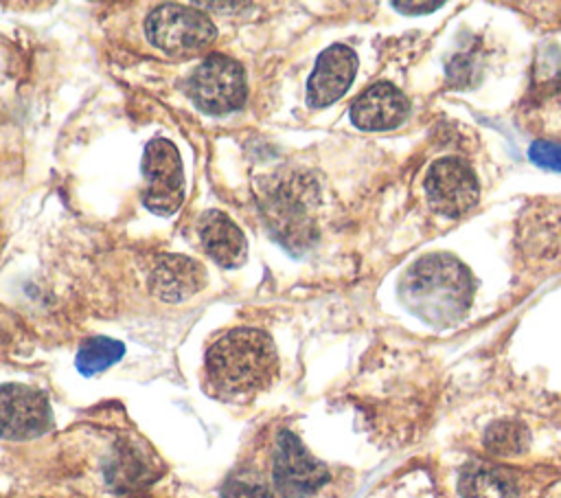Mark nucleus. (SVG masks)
<instances>
[{"label": "nucleus", "instance_id": "nucleus-17", "mask_svg": "<svg viewBox=\"0 0 561 498\" xmlns=\"http://www.w3.org/2000/svg\"><path fill=\"white\" fill-rule=\"evenodd\" d=\"M528 158L541 169L561 171V145L557 143H548V140L533 143L528 149Z\"/></svg>", "mask_w": 561, "mask_h": 498}, {"label": "nucleus", "instance_id": "nucleus-8", "mask_svg": "<svg viewBox=\"0 0 561 498\" xmlns=\"http://www.w3.org/2000/svg\"><path fill=\"white\" fill-rule=\"evenodd\" d=\"M425 191L434 211L447 217H460L469 213L480 197L476 173L467 162L458 158L436 160L430 167Z\"/></svg>", "mask_w": 561, "mask_h": 498}, {"label": "nucleus", "instance_id": "nucleus-5", "mask_svg": "<svg viewBox=\"0 0 561 498\" xmlns=\"http://www.w3.org/2000/svg\"><path fill=\"white\" fill-rule=\"evenodd\" d=\"M142 204L156 215H173L184 200V171L178 147L169 138H151L140 160Z\"/></svg>", "mask_w": 561, "mask_h": 498}, {"label": "nucleus", "instance_id": "nucleus-13", "mask_svg": "<svg viewBox=\"0 0 561 498\" xmlns=\"http://www.w3.org/2000/svg\"><path fill=\"white\" fill-rule=\"evenodd\" d=\"M460 494L462 498H515L517 489L508 474L495 467L473 465L460 478Z\"/></svg>", "mask_w": 561, "mask_h": 498}, {"label": "nucleus", "instance_id": "nucleus-6", "mask_svg": "<svg viewBox=\"0 0 561 498\" xmlns=\"http://www.w3.org/2000/svg\"><path fill=\"white\" fill-rule=\"evenodd\" d=\"M272 480L283 498H309L329 480V472L294 432L283 430L274 450Z\"/></svg>", "mask_w": 561, "mask_h": 498}, {"label": "nucleus", "instance_id": "nucleus-10", "mask_svg": "<svg viewBox=\"0 0 561 498\" xmlns=\"http://www.w3.org/2000/svg\"><path fill=\"white\" fill-rule=\"evenodd\" d=\"M410 103L405 94L388 81H379L366 88L351 105V121L366 132L392 129L408 116Z\"/></svg>", "mask_w": 561, "mask_h": 498}, {"label": "nucleus", "instance_id": "nucleus-2", "mask_svg": "<svg viewBox=\"0 0 561 498\" xmlns=\"http://www.w3.org/2000/svg\"><path fill=\"white\" fill-rule=\"evenodd\" d=\"M403 303L427 322L458 320L471 305L473 279L451 254L419 259L401 281Z\"/></svg>", "mask_w": 561, "mask_h": 498}, {"label": "nucleus", "instance_id": "nucleus-15", "mask_svg": "<svg viewBox=\"0 0 561 498\" xmlns=\"http://www.w3.org/2000/svg\"><path fill=\"white\" fill-rule=\"evenodd\" d=\"M530 434L517 421H495L484 432V445L497 456H517L528 448Z\"/></svg>", "mask_w": 561, "mask_h": 498}, {"label": "nucleus", "instance_id": "nucleus-18", "mask_svg": "<svg viewBox=\"0 0 561 498\" xmlns=\"http://www.w3.org/2000/svg\"><path fill=\"white\" fill-rule=\"evenodd\" d=\"M392 7L403 13H430L434 9H440L443 2L440 0H436V2H399L397 0V2H392Z\"/></svg>", "mask_w": 561, "mask_h": 498}, {"label": "nucleus", "instance_id": "nucleus-11", "mask_svg": "<svg viewBox=\"0 0 561 498\" xmlns=\"http://www.w3.org/2000/svg\"><path fill=\"white\" fill-rule=\"evenodd\" d=\"M204 283V265L184 254H164L149 276V290L164 303H182L197 294Z\"/></svg>", "mask_w": 561, "mask_h": 498}, {"label": "nucleus", "instance_id": "nucleus-9", "mask_svg": "<svg viewBox=\"0 0 561 498\" xmlns=\"http://www.w3.org/2000/svg\"><path fill=\"white\" fill-rule=\"evenodd\" d=\"M357 70V55L344 46L333 44L320 53L316 68L307 81V101L313 107L335 103L351 86Z\"/></svg>", "mask_w": 561, "mask_h": 498}, {"label": "nucleus", "instance_id": "nucleus-14", "mask_svg": "<svg viewBox=\"0 0 561 498\" xmlns=\"http://www.w3.org/2000/svg\"><path fill=\"white\" fill-rule=\"evenodd\" d=\"M125 353L123 342L105 336H92L81 342L77 353V369L83 375H96L121 360Z\"/></svg>", "mask_w": 561, "mask_h": 498}, {"label": "nucleus", "instance_id": "nucleus-7", "mask_svg": "<svg viewBox=\"0 0 561 498\" xmlns=\"http://www.w3.org/2000/svg\"><path fill=\"white\" fill-rule=\"evenodd\" d=\"M53 426L46 395L26 384L0 386V439L26 441L42 437Z\"/></svg>", "mask_w": 561, "mask_h": 498}, {"label": "nucleus", "instance_id": "nucleus-16", "mask_svg": "<svg viewBox=\"0 0 561 498\" xmlns=\"http://www.w3.org/2000/svg\"><path fill=\"white\" fill-rule=\"evenodd\" d=\"M221 498H274L272 489L252 474H237L221 487Z\"/></svg>", "mask_w": 561, "mask_h": 498}, {"label": "nucleus", "instance_id": "nucleus-1", "mask_svg": "<svg viewBox=\"0 0 561 498\" xmlns=\"http://www.w3.org/2000/svg\"><path fill=\"white\" fill-rule=\"evenodd\" d=\"M278 373L272 338L254 327H237L217 338L206 353V377L224 399L250 397L267 388Z\"/></svg>", "mask_w": 561, "mask_h": 498}, {"label": "nucleus", "instance_id": "nucleus-3", "mask_svg": "<svg viewBox=\"0 0 561 498\" xmlns=\"http://www.w3.org/2000/svg\"><path fill=\"white\" fill-rule=\"evenodd\" d=\"M145 33L153 46L169 55H193L215 39V24L197 9L164 2L145 20Z\"/></svg>", "mask_w": 561, "mask_h": 498}, {"label": "nucleus", "instance_id": "nucleus-12", "mask_svg": "<svg viewBox=\"0 0 561 498\" xmlns=\"http://www.w3.org/2000/svg\"><path fill=\"white\" fill-rule=\"evenodd\" d=\"M199 239L204 250L224 268H237L243 263L248 244L241 228L221 211H206L199 217Z\"/></svg>", "mask_w": 561, "mask_h": 498}, {"label": "nucleus", "instance_id": "nucleus-4", "mask_svg": "<svg viewBox=\"0 0 561 498\" xmlns=\"http://www.w3.org/2000/svg\"><path fill=\"white\" fill-rule=\"evenodd\" d=\"M191 101L206 114L219 116L245 103L248 86L241 64L226 55H208L188 79Z\"/></svg>", "mask_w": 561, "mask_h": 498}]
</instances>
